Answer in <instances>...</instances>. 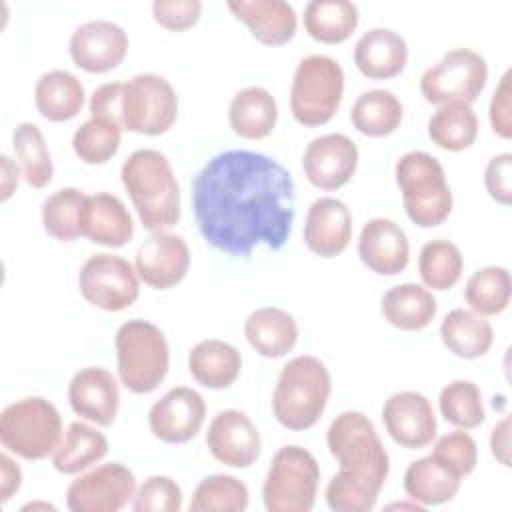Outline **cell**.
<instances>
[{
  "instance_id": "4316f807",
  "label": "cell",
  "mask_w": 512,
  "mask_h": 512,
  "mask_svg": "<svg viewBox=\"0 0 512 512\" xmlns=\"http://www.w3.org/2000/svg\"><path fill=\"white\" fill-rule=\"evenodd\" d=\"M188 370L200 386L224 390L238 380L242 370V354L236 346L224 340L208 338L190 350Z\"/></svg>"
},
{
  "instance_id": "3957f363",
  "label": "cell",
  "mask_w": 512,
  "mask_h": 512,
  "mask_svg": "<svg viewBox=\"0 0 512 512\" xmlns=\"http://www.w3.org/2000/svg\"><path fill=\"white\" fill-rule=\"evenodd\" d=\"M122 184L140 224L150 232L172 228L180 220V186L170 160L152 148L134 150L122 164Z\"/></svg>"
},
{
  "instance_id": "6da1fadb",
  "label": "cell",
  "mask_w": 512,
  "mask_h": 512,
  "mask_svg": "<svg viewBox=\"0 0 512 512\" xmlns=\"http://www.w3.org/2000/svg\"><path fill=\"white\" fill-rule=\"evenodd\" d=\"M194 220L202 238L232 258H248L258 244L280 250L296 216L292 174L252 150L212 156L192 182Z\"/></svg>"
},
{
  "instance_id": "f1b7e54d",
  "label": "cell",
  "mask_w": 512,
  "mask_h": 512,
  "mask_svg": "<svg viewBox=\"0 0 512 512\" xmlns=\"http://www.w3.org/2000/svg\"><path fill=\"white\" fill-rule=\"evenodd\" d=\"M380 310L390 326L404 332H418L434 320L438 304L428 288L406 282L384 292Z\"/></svg>"
},
{
  "instance_id": "603a6c76",
  "label": "cell",
  "mask_w": 512,
  "mask_h": 512,
  "mask_svg": "<svg viewBox=\"0 0 512 512\" xmlns=\"http://www.w3.org/2000/svg\"><path fill=\"white\" fill-rule=\"evenodd\" d=\"M226 6L264 46H284L296 34V10L284 0H228Z\"/></svg>"
},
{
  "instance_id": "44dd1931",
  "label": "cell",
  "mask_w": 512,
  "mask_h": 512,
  "mask_svg": "<svg viewBox=\"0 0 512 512\" xmlns=\"http://www.w3.org/2000/svg\"><path fill=\"white\" fill-rule=\"evenodd\" d=\"M358 256L368 270L380 276H396L408 266L410 242L394 220L372 218L360 230Z\"/></svg>"
},
{
  "instance_id": "ee69618b",
  "label": "cell",
  "mask_w": 512,
  "mask_h": 512,
  "mask_svg": "<svg viewBox=\"0 0 512 512\" xmlns=\"http://www.w3.org/2000/svg\"><path fill=\"white\" fill-rule=\"evenodd\" d=\"M430 456L462 480L468 474H472L478 464V446L466 430L458 428L454 432L440 436Z\"/></svg>"
},
{
  "instance_id": "7a4b0ae2",
  "label": "cell",
  "mask_w": 512,
  "mask_h": 512,
  "mask_svg": "<svg viewBox=\"0 0 512 512\" xmlns=\"http://www.w3.org/2000/svg\"><path fill=\"white\" fill-rule=\"evenodd\" d=\"M326 446L340 466L324 492L328 508L334 512L372 510L390 472V456L372 420L358 410L338 414L328 426Z\"/></svg>"
},
{
  "instance_id": "484cf974",
  "label": "cell",
  "mask_w": 512,
  "mask_h": 512,
  "mask_svg": "<svg viewBox=\"0 0 512 512\" xmlns=\"http://www.w3.org/2000/svg\"><path fill=\"white\" fill-rule=\"evenodd\" d=\"M244 336L260 356L282 358L292 352L298 342V324L286 310L264 306L248 314Z\"/></svg>"
},
{
  "instance_id": "60d3db41",
  "label": "cell",
  "mask_w": 512,
  "mask_h": 512,
  "mask_svg": "<svg viewBox=\"0 0 512 512\" xmlns=\"http://www.w3.org/2000/svg\"><path fill=\"white\" fill-rule=\"evenodd\" d=\"M248 508V488L230 474H210L194 488L190 512H242Z\"/></svg>"
},
{
  "instance_id": "52a82bcc",
  "label": "cell",
  "mask_w": 512,
  "mask_h": 512,
  "mask_svg": "<svg viewBox=\"0 0 512 512\" xmlns=\"http://www.w3.org/2000/svg\"><path fill=\"white\" fill-rule=\"evenodd\" d=\"M0 442L8 452L24 460H44L62 442L58 408L42 396H28L8 404L0 416Z\"/></svg>"
},
{
  "instance_id": "277c9868",
  "label": "cell",
  "mask_w": 512,
  "mask_h": 512,
  "mask_svg": "<svg viewBox=\"0 0 512 512\" xmlns=\"http://www.w3.org/2000/svg\"><path fill=\"white\" fill-rule=\"evenodd\" d=\"M332 378L326 364L310 354L288 360L276 380L272 394L274 418L288 430L312 428L326 410Z\"/></svg>"
},
{
  "instance_id": "5bb4252c",
  "label": "cell",
  "mask_w": 512,
  "mask_h": 512,
  "mask_svg": "<svg viewBox=\"0 0 512 512\" xmlns=\"http://www.w3.org/2000/svg\"><path fill=\"white\" fill-rule=\"evenodd\" d=\"M382 422L390 438L408 450H420L434 442L438 424L430 400L416 390L388 396L382 406Z\"/></svg>"
},
{
  "instance_id": "ab89813d",
  "label": "cell",
  "mask_w": 512,
  "mask_h": 512,
  "mask_svg": "<svg viewBox=\"0 0 512 512\" xmlns=\"http://www.w3.org/2000/svg\"><path fill=\"white\" fill-rule=\"evenodd\" d=\"M462 270L464 256L454 242L436 238L422 246L418 256V274L426 288L448 290L456 286Z\"/></svg>"
},
{
  "instance_id": "f907efd6",
  "label": "cell",
  "mask_w": 512,
  "mask_h": 512,
  "mask_svg": "<svg viewBox=\"0 0 512 512\" xmlns=\"http://www.w3.org/2000/svg\"><path fill=\"white\" fill-rule=\"evenodd\" d=\"M490 450H492V456L502 466L506 468L510 466V418L508 416H504L494 424L490 434Z\"/></svg>"
},
{
  "instance_id": "b9f144b4",
  "label": "cell",
  "mask_w": 512,
  "mask_h": 512,
  "mask_svg": "<svg viewBox=\"0 0 512 512\" xmlns=\"http://www.w3.org/2000/svg\"><path fill=\"white\" fill-rule=\"evenodd\" d=\"M438 408L446 422L456 428L472 430L486 418L482 392L472 380H452L438 396Z\"/></svg>"
},
{
  "instance_id": "836d02e7",
  "label": "cell",
  "mask_w": 512,
  "mask_h": 512,
  "mask_svg": "<svg viewBox=\"0 0 512 512\" xmlns=\"http://www.w3.org/2000/svg\"><path fill=\"white\" fill-rule=\"evenodd\" d=\"M404 116L402 102L394 92L384 88H372L362 92L350 110L352 126L370 138H382L400 128Z\"/></svg>"
},
{
  "instance_id": "e0dca14e",
  "label": "cell",
  "mask_w": 512,
  "mask_h": 512,
  "mask_svg": "<svg viewBox=\"0 0 512 512\" xmlns=\"http://www.w3.org/2000/svg\"><path fill=\"white\" fill-rule=\"evenodd\" d=\"M134 268L138 278L156 290L180 284L190 268V250L182 236L160 230L152 232L136 250Z\"/></svg>"
},
{
  "instance_id": "ba28073f",
  "label": "cell",
  "mask_w": 512,
  "mask_h": 512,
  "mask_svg": "<svg viewBox=\"0 0 512 512\" xmlns=\"http://www.w3.org/2000/svg\"><path fill=\"white\" fill-rule=\"evenodd\" d=\"M344 94V70L338 60L324 54L302 58L290 86V112L302 126L328 124L340 108Z\"/></svg>"
},
{
  "instance_id": "d6a6232c",
  "label": "cell",
  "mask_w": 512,
  "mask_h": 512,
  "mask_svg": "<svg viewBox=\"0 0 512 512\" xmlns=\"http://www.w3.org/2000/svg\"><path fill=\"white\" fill-rule=\"evenodd\" d=\"M460 478L446 470L432 456L410 462L404 472V492L410 500L426 506H438L450 502L460 490Z\"/></svg>"
},
{
  "instance_id": "7dc6e473",
  "label": "cell",
  "mask_w": 512,
  "mask_h": 512,
  "mask_svg": "<svg viewBox=\"0 0 512 512\" xmlns=\"http://www.w3.org/2000/svg\"><path fill=\"white\" fill-rule=\"evenodd\" d=\"M484 186L492 200L502 206L512 202V154L502 152L488 160L484 170Z\"/></svg>"
},
{
  "instance_id": "30bf717a",
  "label": "cell",
  "mask_w": 512,
  "mask_h": 512,
  "mask_svg": "<svg viewBox=\"0 0 512 512\" xmlns=\"http://www.w3.org/2000/svg\"><path fill=\"white\" fill-rule=\"evenodd\" d=\"M488 82V64L482 54L470 48L448 50L420 78V94L428 104L478 100Z\"/></svg>"
},
{
  "instance_id": "bcb514c9",
  "label": "cell",
  "mask_w": 512,
  "mask_h": 512,
  "mask_svg": "<svg viewBox=\"0 0 512 512\" xmlns=\"http://www.w3.org/2000/svg\"><path fill=\"white\" fill-rule=\"evenodd\" d=\"M202 14L200 0H156L152 2L154 22L172 32L192 28Z\"/></svg>"
},
{
  "instance_id": "4fadbf2b",
  "label": "cell",
  "mask_w": 512,
  "mask_h": 512,
  "mask_svg": "<svg viewBox=\"0 0 512 512\" xmlns=\"http://www.w3.org/2000/svg\"><path fill=\"white\" fill-rule=\"evenodd\" d=\"M134 494V472L120 462H108L70 482L66 506L72 512H118Z\"/></svg>"
},
{
  "instance_id": "d6986e66",
  "label": "cell",
  "mask_w": 512,
  "mask_h": 512,
  "mask_svg": "<svg viewBox=\"0 0 512 512\" xmlns=\"http://www.w3.org/2000/svg\"><path fill=\"white\" fill-rule=\"evenodd\" d=\"M68 50L78 68L90 74H104L126 58L128 36L116 22L90 20L72 32Z\"/></svg>"
},
{
  "instance_id": "1f68e13d",
  "label": "cell",
  "mask_w": 512,
  "mask_h": 512,
  "mask_svg": "<svg viewBox=\"0 0 512 512\" xmlns=\"http://www.w3.org/2000/svg\"><path fill=\"white\" fill-rule=\"evenodd\" d=\"M360 22V10L350 0H312L304 6V30L322 44L346 42Z\"/></svg>"
},
{
  "instance_id": "ac0fdd59",
  "label": "cell",
  "mask_w": 512,
  "mask_h": 512,
  "mask_svg": "<svg viewBox=\"0 0 512 512\" xmlns=\"http://www.w3.org/2000/svg\"><path fill=\"white\" fill-rule=\"evenodd\" d=\"M206 446L218 462L230 468H248L260 456L262 438L246 412L228 408L210 420Z\"/></svg>"
},
{
  "instance_id": "cb8c5ba5",
  "label": "cell",
  "mask_w": 512,
  "mask_h": 512,
  "mask_svg": "<svg viewBox=\"0 0 512 512\" xmlns=\"http://www.w3.org/2000/svg\"><path fill=\"white\" fill-rule=\"evenodd\" d=\"M82 236L106 248H122L134 236V220L118 196L108 192L88 194L82 214Z\"/></svg>"
},
{
  "instance_id": "7402d4cb",
  "label": "cell",
  "mask_w": 512,
  "mask_h": 512,
  "mask_svg": "<svg viewBox=\"0 0 512 512\" xmlns=\"http://www.w3.org/2000/svg\"><path fill=\"white\" fill-rule=\"evenodd\" d=\"M304 244L322 258L342 254L352 240V216L348 206L332 196L314 200L304 220Z\"/></svg>"
},
{
  "instance_id": "f5cc1de1",
  "label": "cell",
  "mask_w": 512,
  "mask_h": 512,
  "mask_svg": "<svg viewBox=\"0 0 512 512\" xmlns=\"http://www.w3.org/2000/svg\"><path fill=\"white\" fill-rule=\"evenodd\" d=\"M0 166H2V170H0V174H2V178H0V200L6 202V200L16 192L22 170H20V166H18L10 156H6V154L0 156Z\"/></svg>"
},
{
  "instance_id": "2e32d148",
  "label": "cell",
  "mask_w": 512,
  "mask_h": 512,
  "mask_svg": "<svg viewBox=\"0 0 512 512\" xmlns=\"http://www.w3.org/2000/svg\"><path fill=\"white\" fill-rule=\"evenodd\" d=\"M204 418V398L188 386H174L152 404L148 426L150 432L166 444H186L200 432Z\"/></svg>"
},
{
  "instance_id": "681fc988",
  "label": "cell",
  "mask_w": 512,
  "mask_h": 512,
  "mask_svg": "<svg viewBox=\"0 0 512 512\" xmlns=\"http://www.w3.org/2000/svg\"><path fill=\"white\" fill-rule=\"evenodd\" d=\"M122 92L124 82H106L98 86L88 102L90 118H102L122 128Z\"/></svg>"
},
{
  "instance_id": "816d5d0a",
  "label": "cell",
  "mask_w": 512,
  "mask_h": 512,
  "mask_svg": "<svg viewBox=\"0 0 512 512\" xmlns=\"http://www.w3.org/2000/svg\"><path fill=\"white\" fill-rule=\"evenodd\" d=\"M0 478V496L4 502H8L22 484V470L8 454L0 456Z\"/></svg>"
},
{
  "instance_id": "f35d334b",
  "label": "cell",
  "mask_w": 512,
  "mask_h": 512,
  "mask_svg": "<svg viewBox=\"0 0 512 512\" xmlns=\"http://www.w3.org/2000/svg\"><path fill=\"white\" fill-rule=\"evenodd\" d=\"M86 196L88 194L72 186L52 192L42 204V226L46 234L60 242L80 238Z\"/></svg>"
},
{
  "instance_id": "8fae6325",
  "label": "cell",
  "mask_w": 512,
  "mask_h": 512,
  "mask_svg": "<svg viewBox=\"0 0 512 512\" xmlns=\"http://www.w3.org/2000/svg\"><path fill=\"white\" fill-rule=\"evenodd\" d=\"M176 116L178 96L164 76L146 72L124 82L122 130L160 136L172 128Z\"/></svg>"
},
{
  "instance_id": "9a60e30c",
  "label": "cell",
  "mask_w": 512,
  "mask_h": 512,
  "mask_svg": "<svg viewBox=\"0 0 512 512\" xmlns=\"http://www.w3.org/2000/svg\"><path fill=\"white\" fill-rule=\"evenodd\" d=\"M358 146L340 132L324 134L304 150L302 170L306 180L320 190H338L346 186L358 168Z\"/></svg>"
},
{
  "instance_id": "74e56055",
  "label": "cell",
  "mask_w": 512,
  "mask_h": 512,
  "mask_svg": "<svg viewBox=\"0 0 512 512\" xmlns=\"http://www.w3.org/2000/svg\"><path fill=\"white\" fill-rule=\"evenodd\" d=\"M12 148L26 184L44 188L54 176V164L40 128L32 122H20L12 132Z\"/></svg>"
},
{
  "instance_id": "83f0119b",
  "label": "cell",
  "mask_w": 512,
  "mask_h": 512,
  "mask_svg": "<svg viewBox=\"0 0 512 512\" xmlns=\"http://www.w3.org/2000/svg\"><path fill=\"white\" fill-rule=\"evenodd\" d=\"M228 122L236 136L246 140H262L276 128L278 104L266 88L246 86L232 96L228 106Z\"/></svg>"
},
{
  "instance_id": "8992f818",
  "label": "cell",
  "mask_w": 512,
  "mask_h": 512,
  "mask_svg": "<svg viewBox=\"0 0 512 512\" xmlns=\"http://www.w3.org/2000/svg\"><path fill=\"white\" fill-rule=\"evenodd\" d=\"M116 366L120 384L134 394L154 392L166 378L170 348L164 332L148 320L124 322L116 336Z\"/></svg>"
},
{
  "instance_id": "ffe728a7",
  "label": "cell",
  "mask_w": 512,
  "mask_h": 512,
  "mask_svg": "<svg viewBox=\"0 0 512 512\" xmlns=\"http://www.w3.org/2000/svg\"><path fill=\"white\" fill-rule=\"evenodd\" d=\"M68 402L80 418L98 426H110L120 406L118 382L106 368H82L68 384Z\"/></svg>"
},
{
  "instance_id": "d4e9b609",
  "label": "cell",
  "mask_w": 512,
  "mask_h": 512,
  "mask_svg": "<svg viewBox=\"0 0 512 512\" xmlns=\"http://www.w3.org/2000/svg\"><path fill=\"white\" fill-rule=\"evenodd\" d=\"M354 64L370 80H390L406 68L408 44L390 28H370L354 46Z\"/></svg>"
},
{
  "instance_id": "9c48e42d",
  "label": "cell",
  "mask_w": 512,
  "mask_h": 512,
  "mask_svg": "<svg viewBox=\"0 0 512 512\" xmlns=\"http://www.w3.org/2000/svg\"><path fill=\"white\" fill-rule=\"evenodd\" d=\"M320 484V466L312 452L288 444L274 452L262 484L268 512H310Z\"/></svg>"
},
{
  "instance_id": "8d00e7d4",
  "label": "cell",
  "mask_w": 512,
  "mask_h": 512,
  "mask_svg": "<svg viewBox=\"0 0 512 512\" xmlns=\"http://www.w3.org/2000/svg\"><path fill=\"white\" fill-rule=\"evenodd\" d=\"M512 296L510 272L504 266H484L476 270L464 286V300L480 316L502 314Z\"/></svg>"
},
{
  "instance_id": "e575fe53",
  "label": "cell",
  "mask_w": 512,
  "mask_h": 512,
  "mask_svg": "<svg viewBox=\"0 0 512 512\" xmlns=\"http://www.w3.org/2000/svg\"><path fill=\"white\" fill-rule=\"evenodd\" d=\"M108 454V440L106 436L76 420L68 426L62 442L52 454V466L60 474H78L92 464L100 462Z\"/></svg>"
},
{
  "instance_id": "5b68a950",
  "label": "cell",
  "mask_w": 512,
  "mask_h": 512,
  "mask_svg": "<svg viewBox=\"0 0 512 512\" xmlns=\"http://www.w3.org/2000/svg\"><path fill=\"white\" fill-rule=\"evenodd\" d=\"M396 184L402 194L406 216L420 228L446 222L452 212V192L438 158L424 150H412L394 166Z\"/></svg>"
},
{
  "instance_id": "7c38bea8",
  "label": "cell",
  "mask_w": 512,
  "mask_h": 512,
  "mask_svg": "<svg viewBox=\"0 0 512 512\" xmlns=\"http://www.w3.org/2000/svg\"><path fill=\"white\" fill-rule=\"evenodd\" d=\"M78 288L88 304L104 312H122L138 300L140 278L126 258L100 252L82 264Z\"/></svg>"
},
{
  "instance_id": "4dcf8cb0",
  "label": "cell",
  "mask_w": 512,
  "mask_h": 512,
  "mask_svg": "<svg viewBox=\"0 0 512 512\" xmlns=\"http://www.w3.org/2000/svg\"><path fill=\"white\" fill-rule=\"evenodd\" d=\"M442 344L458 358L474 360L484 356L492 342L494 330L486 316H480L472 310L454 308L450 310L440 324Z\"/></svg>"
},
{
  "instance_id": "c3c4849f",
  "label": "cell",
  "mask_w": 512,
  "mask_h": 512,
  "mask_svg": "<svg viewBox=\"0 0 512 512\" xmlns=\"http://www.w3.org/2000/svg\"><path fill=\"white\" fill-rule=\"evenodd\" d=\"M512 70H506L504 76L500 78L490 106H488V120H490V128L496 136L510 140L512 136Z\"/></svg>"
},
{
  "instance_id": "f6af8a7d",
  "label": "cell",
  "mask_w": 512,
  "mask_h": 512,
  "mask_svg": "<svg viewBox=\"0 0 512 512\" xmlns=\"http://www.w3.org/2000/svg\"><path fill=\"white\" fill-rule=\"evenodd\" d=\"M182 508V490L170 476L146 478L132 498L134 512H178Z\"/></svg>"
},
{
  "instance_id": "d590c367",
  "label": "cell",
  "mask_w": 512,
  "mask_h": 512,
  "mask_svg": "<svg viewBox=\"0 0 512 512\" xmlns=\"http://www.w3.org/2000/svg\"><path fill=\"white\" fill-rule=\"evenodd\" d=\"M430 140L448 152H462L476 142L478 118L470 104L448 102L438 106V110L428 120Z\"/></svg>"
},
{
  "instance_id": "db71d44e",
  "label": "cell",
  "mask_w": 512,
  "mask_h": 512,
  "mask_svg": "<svg viewBox=\"0 0 512 512\" xmlns=\"http://www.w3.org/2000/svg\"><path fill=\"white\" fill-rule=\"evenodd\" d=\"M36 508H48V510H54V506H50V504H26L22 510L26 512V510H36Z\"/></svg>"
},
{
  "instance_id": "7bdbcfd3",
  "label": "cell",
  "mask_w": 512,
  "mask_h": 512,
  "mask_svg": "<svg viewBox=\"0 0 512 512\" xmlns=\"http://www.w3.org/2000/svg\"><path fill=\"white\" fill-rule=\"evenodd\" d=\"M120 140V126L102 118H90L74 132L72 150L84 164H106L118 152Z\"/></svg>"
},
{
  "instance_id": "f546056e",
  "label": "cell",
  "mask_w": 512,
  "mask_h": 512,
  "mask_svg": "<svg viewBox=\"0 0 512 512\" xmlns=\"http://www.w3.org/2000/svg\"><path fill=\"white\" fill-rule=\"evenodd\" d=\"M84 86L68 70H48L34 86V104L42 118L66 122L78 116L84 106Z\"/></svg>"
}]
</instances>
